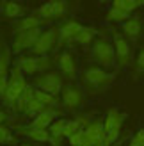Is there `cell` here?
I'll use <instances>...</instances> for the list:
<instances>
[{
  "instance_id": "obj_1",
  "label": "cell",
  "mask_w": 144,
  "mask_h": 146,
  "mask_svg": "<svg viewBox=\"0 0 144 146\" xmlns=\"http://www.w3.org/2000/svg\"><path fill=\"white\" fill-rule=\"evenodd\" d=\"M114 78H116V73H110V71H105L103 68H87L84 70L82 73V82L89 87V91L92 93H100V91H105L109 87Z\"/></svg>"
},
{
  "instance_id": "obj_2",
  "label": "cell",
  "mask_w": 144,
  "mask_h": 146,
  "mask_svg": "<svg viewBox=\"0 0 144 146\" xmlns=\"http://www.w3.org/2000/svg\"><path fill=\"white\" fill-rule=\"evenodd\" d=\"M91 55L102 68H114L116 64V52H114V45L105 39V38H98L94 43H92V50Z\"/></svg>"
},
{
  "instance_id": "obj_3",
  "label": "cell",
  "mask_w": 144,
  "mask_h": 146,
  "mask_svg": "<svg viewBox=\"0 0 144 146\" xmlns=\"http://www.w3.org/2000/svg\"><path fill=\"white\" fill-rule=\"evenodd\" d=\"M27 87H28V84H27V80L23 77V73H21V70L18 66H14L13 71H11L9 86H7V91L2 96V100L5 102L7 105H13L14 107V105H16V102H18V98L25 93Z\"/></svg>"
},
{
  "instance_id": "obj_4",
  "label": "cell",
  "mask_w": 144,
  "mask_h": 146,
  "mask_svg": "<svg viewBox=\"0 0 144 146\" xmlns=\"http://www.w3.org/2000/svg\"><path fill=\"white\" fill-rule=\"evenodd\" d=\"M112 45H114V52H116V64L119 68H126L132 62V46L128 39L125 38L121 32L112 31Z\"/></svg>"
},
{
  "instance_id": "obj_5",
  "label": "cell",
  "mask_w": 144,
  "mask_h": 146,
  "mask_svg": "<svg viewBox=\"0 0 144 146\" xmlns=\"http://www.w3.org/2000/svg\"><path fill=\"white\" fill-rule=\"evenodd\" d=\"M57 45H59V27H50L46 31H43V34L39 36L38 43L32 48V54L36 57H45Z\"/></svg>"
},
{
  "instance_id": "obj_6",
  "label": "cell",
  "mask_w": 144,
  "mask_h": 146,
  "mask_svg": "<svg viewBox=\"0 0 144 146\" xmlns=\"http://www.w3.org/2000/svg\"><path fill=\"white\" fill-rule=\"evenodd\" d=\"M66 13H68V2H64V0H50V2H45L36 9V16L43 21H50V20L62 18Z\"/></svg>"
},
{
  "instance_id": "obj_7",
  "label": "cell",
  "mask_w": 144,
  "mask_h": 146,
  "mask_svg": "<svg viewBox=\"0 0 144 146\" xmlns=\"http://www.w3.org/2000/svg\"><path fill=\"white\" fill-rule=\"evenodd\" d=\"M61 102L62 105L68 109V111H75V109L82 107L84 102H85V96H84V91L80 89L78 86L75 84H68L62 87V93H61Z\"/></svg>"
},
{
  "instance_id": "obj_8",
  "label": "cell",
  "mask_w": 144,
  "mask_h": 146,
  "mask_svg": "<svg viewBox=\"0 0 144 146\" xmlns=\"http://www.w3.org/2000/svg\"><path fill=\"white\" fill-rule=\"evenodd\" d=\"M36 89H41L45 93L57 96L59 93H62V78L55 71H46L45 75L36 78Z\"/></svg>"
},
{
  "instance_id": "obj_9",
  "label": "cell",
  "mask_w": 144,
  "mask_h": 146,
  "mask_svg": "<svg viewBox=\"0 0 144 146\" xmlns=\"http://www.w3.org/2000/svg\"><path fill=\"white\" fill-rule=\"evenodd\" d=\"M43 34V29H34V31H25V32H16L13 39V52L14 54H20L27 48H34V45L38 43L39 36Z\"/></svg>"
},
{
  "instance_id": "obj_10",
  "label": "cell",
  "mask_w": 144,
  "mask_h": 146,
  "mask_svg": "<svg viewBox=\"0 0 144 146\" xmlns=\"http://www.w3.org/2000/svg\"><path fill=\"white\" fill-rule=\"evenodd\" d=\"M16 66L21 70L23 75H36L39 71H45L50 68V61L46 57H36V55H27V57H20Z\"/></svg>"
},
{
  "instance_id": "obj_11",
  "label": "cell",
  "mask_w": 144,
  "mask_h": 146,
  "mask_svg": "<svg viewBox=\"0 0 144 146\" xmlns=\"http://www.w3.org/2000/svg\"><path fill=\"white\" fill-rule=\"evenodd\" d=\"M84 29V25L80 21L75 20H68L59 27V45H64V43H75L77 36L80 34V31Z\"/></svg>"
},
{
  "instance_id": "obj_12",
  "label": "cell",
  "mask_w": 144,
  "mask_h": 146,
  "mask_svg": "<svg viewBox=\"0 0 144 146\" xmlns=\"http://www.w3.org/2000/svg\"><path fill=\"white\" fill-rule=\"evenodd\" d=\"M125 118H126V114L121 112L119 109H109V112H107L105 119H103V132L109 134L112 130H121Z\"/></svg>"
},
{
  "instance_id": "obj_13",
  "label": "cell",
  "mask_w": 144,
  "mask_h": 146,
  "mask_svg": "<svg viewBox=\"0 0 144 146\" xmlns=\"http://www.w3.org/2000/svg\"><path fill=\"white\" fill-rule=\"evenodd\" d=\"M57 66H59L61 73L68 78H75L77 75V64H75V59L69 52H62L57 57Z\"/></svg>"
},
{
  "instance_id": "obj_14",
  "label": "cell",
  "mask_w": 144,
  "mask_h": 146,
  "mask_svg": "<svg viewBox=\"0 0 144 146\" xmlns=\"http://www.w3.org/2000/svg\"><path fill=\"white\" fill-rule=\"evenodd\" d=\"M57 118V111L54 107H48L46 111H43L39 116H36L30 123V128H39V130H48L54 125V121Z\"/></svg>"
},
{
  "instance_id": "obj_15",
  "label": "cell",
  "mask_w": 144,
  "mask_h": 146,
  "mask_svg": "<svg viewBox=\"0 0 144 146\" xmlns=\"http://www.w3.org/2000/svg\"><path fill=\"white\" fill-rule=\"evenodd\" d=\"M85 135L92 141L94 146H105V132H103V121H92L85 127Z\"/></svg>"
},
{
  "instance_id": "obj_16",
  "label": "cell",
  "mask_w": 144,
  "mask_h": 146,
  "mask_svg": "<svg viewBox=\"0 0 144 146\" xmlns=\"http://www.w3.org/2000/svg\"><path fill=\"white\" fill-rule=\"evenodd\" d=\"M121 27H123V36L126 39H132V41L139 39V36L142 32V21L137 16H132L130 20H126Z\"/></svg>"
},
{
  "instance_id": "obj_17",
  "label": "cell",
  "mask_w": 144,
  "mask_h": 146,
  "mask_svg": "<svg viewBox=\"0 0 144 146\" xmlns=\"http://www.w3.org/2000/svg\"><path fill=\"white\" fill-rule=\"evenodd\" d=\"M0 9H2V14L5 18H20L23 16V5L18 4V2H13V0H9V2H2L0 4Z\"/></svg>"
},
{
  "instance_id": "obj_18",
  "label": "cell",
  "mask_w": 144,
  "mask_h": 146,
  "mask_svg": "<svg viewBox=\"0 0 144 146\" xmlns=\"http://www.w3.org/2000/svg\"><path fill=\"white\" fill-rule=\"evenodd\" d=\"M25 134L28 139H32L36 143H54L55 146H59V143H57L52 135H50L48 130H39V128H27Z\"/></svg>"
},
{
  "instance_id": "obj_19",
  "label": "cell",
  "mask_w": 144,
  "mask_h": 146,
  "mask_svg": "<svg viewBox=\"0 0 144 146\" xmlns=\"http://www.w3.org/2000/svg\"><path fill=\"white\" fill-rule=\"evenodd\" d=\"M43 25V20H39L36 14H32V16H25L21 18L16 27H14V31L16 32H25V31H34V29H39Z\"/></svg>"
},
{
  "instance_id": "obj_20",
  "label": "cell",
  "mask_w": 144,
  "mask_h": 146,
  "mask_svg": "<svg viewBox=\"0 0 144 146\" xmlns=\"http://www.w3.org/2000/svg\"><path fill=\"white\" fill-rule=\"evenodd\" d=\"M96 34H98V31L94 27H84L80 31V34L77 36L75 43L77 45H82V46H87V45H91V43L96 41Z\"/></svg>"
},
{
  "instance_id": "obj_21",
  "label": "cell",
  "mask_w": 144,
  "mask_h": 146,
  "mask_svg": "<svg viewBox=\"0 0 144 146\" xmlns=\"http://www.w3.org/2000/svg\"><path fill=\"white\" fill-rule=\"evenodd\" d=\"M144 5V0H114L110 4V7H116V9H121V11H126V13H133L137 11L139 7Z\"/></svg>"
},
{
  "instance_id": "obj_22",
  "label": "cell",
  "mask_w": 144,
  "mask_h": 146,
  "mask_svg": "<svg viewBox=\"0 0 144 146\" xmlns=\"http://www.w3.org/2000/svg\"><path fill=\"white\" fill-rule=\"evenodd\" d=\"M105 18L109 20V21H114V23H121V25H123L126 20H130V18H132V14H130V13H126V11L116 9V7H110V9L107 11Z\"/></svg>"
},
{
  "instance_id": "obj_23",
  "label": "cell",
  "mask_w": 144,
  "mask_h": 146,
  "mask_svg": "<svg viewBox=\"0 0 144 146\" xmlns=\"http://www.w3.org/2000/svg\"><path fill=\"white\" fill-rule=\"evenodd\" d=\"M34 100V87H30L28 86L27 89H25V93L21 94V96L18 98V102H16V105H14V109H16V111H27V107H28V104H30V102Z\"/></svg>"
},
{
  "instance_id": "obj_24",
  "label": "cell",
  "mask_w": 144,
  "mask_h": 146,
  "mask_svg": "<svg viewBox=\"0 0 144 146\" xmlns=\"http://www.w3.org/2000/svg\"><path fill=\"white\" fill-rule=\"evenodd\" d=\"M34 98L39 100L45 107H52V105L57 104V96H54V94H50V93H45L41 89H36V87H34Z\"/></svg>"
},
{
  "instance_id": "obj_25",
  "label": "cell",
  "mask_w": 144,
  "mask_h": 146,
  "mask_svg": "<svg viewBox=\"0 0 144 146\" xmlns=\"http://www.w3.org/2000/svg\"><path fill=\"white\" fill-rule=\"evenodd\" d=\"M66 125H68V119H55L54 125L48 128L50 135H52L55 141L59 139V137H64V128H66Z\"/></svg>"
},
{
  "instance_id": "obj_26",
  "label": "cell",
  "mask_w": 144,
  "mask_h": 146,
  "mask_svg": "<svg viewBox=\"0 0 144 146\" xmlns=\"http://www.w3.org/2000/svg\"><path fill=\"white\" fill-rule=\"evenodd\" d=\"M9 64H11V50L4 48L0 54V77L9 75Z\"/></svg>"
},
{
  "instance_id": "obj_27",
  "label": "cell",
  "mask_w": 144,
  "mask_h": 146,
  "mask_svg": "<svg viewBox=\"0 0 144 146\" xmlns=\"http://www.w3.org/2000/svg\"><path fill=\"white\" fill-rule=\"evenodd\" d=\"M46 109H48V107H45V105H43L39 100H36V98H34V100L30 102V104H28V107H27L25 114H28V116H34V118H36V116H39L43 111H46Z\"/></svg>"
},
{
  "instance_id": "obj_28",
  "label": "cell",
  "mask_w": 144,
  "mask_h": 146,
  "mask_svg": "<svg viewBox=\"0 0 144 146\" xmlns=\"http://www.w3.org/2000/svg\"><path fill=\"white\" fill-rule=\"evenodd\" d=\"M13 141L14 137L11 135V130L4 125H0V144H11Z\"/></svg>"
},
{
  "instance_id": "obj_29",
  "label": "cell",
  "mask_w": 144,
  "mask_h": 146,
  "mask_svg": "<svg viewBox=\"0 0 144 146\" xmlns=\"http://www.w3.org/2000/svg\"><path fill=\"white\" fill-rule=\"evenodd\" d=\"M84 137H85V128H84V130H80V132H77L75 135H71L68 141H69V144H71V146H80V144L84 143Z\"/></svg>"
},
{
  "instance_id": "obj_30",
  "label": "cell",
  "mask_w": 144,
  "mask_h": 146,
  "mask_svg": "<svg viewBox=\"0 0 144 146\" xmlns=\"http://www.w3.org/2000/svg\"><path fill=\"white\" fill-rule=\"evenodd\" d=\"M9 78H11V75L0 77V96H4V94H5V91H7V86H9Z\"/></svg>"
},
{
  "instance_id": "obj_31",
  "label": "cell",
  "mask_w": 144,
  "mask_h": 146,
  "mask_svg": "<svg viewBox=\"0 0 144 146\" xmlns=\"http://www.w3.org/2000/svg\"><path fill=\"white\" fill-rule=\"evenodd\" d=\"M135 66H137V70H141L144 73V48H141V52L137 55V61H135Z\"/></svg>"
},
{
  "instance_id": "obj_32",
  "label": "cell",
  "mask_w": 144,
  "mask_h": 146,
  "mask_svg": "<svg viewBox=\"0 0 144 146\" xmlns=\"http://www.w3.org/2000/svg\"><path fill=\"white\" fill-rule=\"evenodd\" d=\"M132 141H133V143H137L139 146H144V128L139 130V132L133 135V139H132Z\"/></svg>"
},
{
  "instance_id": "obj_33",
  "label": "cell",
  "mask_w": 144,
  "mask_h": 146,
  "mask_svg": "<svg viewBox=\"0 0 144 146\" xmlns=\"http://www.w3.org/2000/svg\"><path fill=\"white\" fill-rule=\"evenodd\" d=\"M5 119H7V114H5L4 111H0V125H2V123H4Z\"/></svg>"
},
{
  "instance_id": "obj_34",
  "label": "cell",
  "mask_w": 144,
  "mask_h": 146,
  "mask_svg": "<svg viewBox=\"0 0 144 146\" xmlns=\"http://www.w3.org/2000/svg\"><path fill=\"white\" fill-rule=\"evenodd\" d=\"M128 146H139L137 143H133V141H130V143H128Z\"/></svg>"
},
{
  "instance_id": "obj_35",
  "label": "cell",
  "mask_w": 144,
  "mask_h": 146,
  "mask_svg": "<svg viewBox=\"0 0 144 146\" xmlns=\"http://www.w3.org/2000/svg\"><path fill=\"white\" fill-rule=\"evenodd\" d=\"M21 146H32V144H21Z\"/></svg>"
},
{
  "instance_id": "obj_36",
  "label": "cell",
  "mask_w": 144,
  "mask_h": 146,
  "mask_svg": "<svg viewBox=\"0 0 144 146\" xmlns=\"http://www.w3.org/2000/svg\"><path fill=\"white\" fill-rule=\"evenodd\" d=\"M114 146H119V144H114Z\"/></svg>"
},
{
  "instance_id": "obj_37",
  "label": "cell",
  "mask_w": 144,
  "mask_h": 146,
  "mask_svg": "<svg viewBox=\"0 0 144 146\" xmlns=\"http://www.w3.org/2000/svg\"><path fill=\"white\" fill-rule=\"evenodd\" d=\"M0 54H2V50H0Z\"/></svg>"
}]
</instances>
